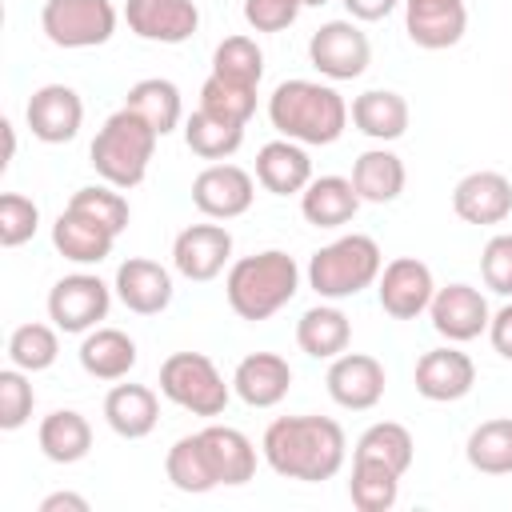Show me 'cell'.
<instances>
[{"instance_id":"obj_1","label":"cell","mask_w":512,"mask_h":512,"mask_svg":"<svg viewBox=\"0 0 512 512\" xmlns=\"http://www.w3.org/2000/svg\"><path fill=\"white\" fill-rule=\"evenodd\" d=\"M260 452L276 476L320 484L344 468L348 440L332 416H280L264 428Z\"/></svg>"},{"instance_id":"obj_2","label":"cell","mask_w":512,"mask_h":512,"mask_svg":"<svg viewBox=\"0 0 512 512\" xmlns=\"http://www.w3.org/2000/svg\"><path fill=\"white\" fill-rule=\"evenodd\" d=\"M268 120L284 140L296 144H336L348 128V104L332 84L284 80L268 96Z\"/></svg>"},{"instance_id":"obj_3","label":"cell","mask_w":512,"mask_h":512,"mask_svg":"<svg viewBox=\"0 0 512 512\" xmlns=\"http://www.w3.org/2000/svg\"><path fill=\"white\" fill-rule=\"evenodd\" d=\"M296 288H300V268L280 248H264V252L240 256L228 268V280H224L228 308L240 320H252V324L276 316L296 296Z\"/></svg>"},{"instance_id":"obj_4","label":"cell","mask_w":512,"mask_h":512,"mask_svg":"<svg viewBox=\"0 0 512 512\" xmlns=\"http://www.w3.org/2000/svg\"><path fill=\"white\" fill-rule=\"evenodd\" d=\"M156 140L160 132L136 116L132 108H120L104 120V128L96 132L88 156H92V168L104 184L112 188H136L144 184L148 176V164H152V152H156Z\"/></svg>"},{"instance_id":"obj_5","label":"cell","mask_w":512,"mask_h":512,"mask_svg":"<svg viewBox=\"0 0 512 512\" xmlns=\"http://www.w3.org/2000/svg\"><path fill=\"white\" fill-rule=\"evenodd\" d=\"M380 268H384L380 244L364 232H352V236H340L312 252L308 284L320 300H348V296L364 292L368 284H376Z\"/></svg>"},{"instance_id":"obj_6","label":"cell","mask_w":512,"mask_h":512,"mask_svg":"<svg viewBox=\"0 0 512 512\" xmlns=\"http://www.w3.org/2000/svg\"><path fill=\"white\" fill-rule=\"evenodd\" d=\"M160 396L192 416H220L232 388L204 352H172L160 364Z\"/></svg>"},{"instance_id":"obj_7","label":"cell","mask_w":512,"mask_h":512,"mask_svg":"<svg viewBox=\"0 0 512 512\" xmlns=\"http://www.w3.org/2000/svg\"><path fill=\"white\" fill-rule=\"evenodd\" d=\"M112 0H44L40 28L56 48H100L116 32Z\"/></svg>"},{"instance_id":"obj_8","label":"cell","mask_w":512,"mask_h":512,"mask_svg":"<svg viewBox=\"0 0 512 512\" xmlns=\"http://www.w3.org/2000/svg\"><path fill=\"white\" fill-rule=\"evenodd\" d=\"M108 304H112V288L92 276V272H72V276H60L48 292V320L60 328V332H92L100 328V320L108 316Z\"/></svg>"},{"instance_id":"obj_9","label":"cell","mask_w":512,"mask_h":512,"mask_svg":"<svg viewBox=\"0 0 512 512\" xmlns=\"http://www.w3.org/2000/svg\"><path fill=\"white\" fill-rule=\"evenodd\" d=\"M308 60L328 80H356L372 64V44L352 20H328L312 32Z\"/></svg>"},{"instance_id":"obj_10","label":"cell","mask_w":512,"mask_h":512,"mask_svg":"<svg viewBox=\"0 0 512 512\" xmlns=\"http://www.w3.org/2000/svg\"><path fill=\"white\" fill-rule=\"evenodd\" d=\"M376 296H380V308L392 320H416L420 312H428V304L436 296L432 268L424 260H416V256H396V260H388L380 268Z\"/></svg>"},{"instance_id":"obj_11","label":"cell","mask_w":512,"mask_h":512,"mask_svg":"<svg viewBox=\"0 0 512 512\" xmlns=\"http://www.w3.org/2000/svg\"><path fill=\"white\" fill-rule=\"evenodd\" d=\"M252 196H256V184H252V172H244L240 164H208L204 172H196L192 180V204L208 216V220H236L252 208Z\"/></svg>"},{"instance_id":"obj_12","label":"cell","mask_w":512,"mask_h":512,"mask_svg":"<svg viewBox=\"0 0 512 512\" xmlns=\"http://www.w3.org/2000/svg\"><path fill=\"white\" fill-rule=\"evenodd\" d=\"M24 120L40 144H68V140H76V132L84 124V100L68 84H44L28 96Z\"/></svg>"},{"instance_id":"obj_13","label":"cell","mask_w":512,"mask_h":512,"mask_svg":"<svg viewBox=\"0 0 512 512\" xmlns=\"http://www.w3.org/2000/svg\"><path fill=\"white\" fill-rule=\"evenodd\" d=\"M232 260V232L224 224H188L172 240V268L184 280H216Z\"/></svg>"},{"instance_id":"obj_14","label":"cell","mask_w":512,"mask_h":512,"mask_svg":"<svg viewBox=\"0 0 512 512\" xmlns=\"http://www.w3.org/2000/svg\"><path fill=\"white\" fill-rule=\"evenodd\" d=\"M428 316H432V328L448 340V344H468L476 340L480 332H488V300L480 288L472 284H448V288H436L432 304H428Z\"/></svg>"},{"instance_id":"obj_15","label":"cell","mask_w":512,"mask_h":512,"mask_svg":"<svg viewBox=\"0 0 512 512\" xmlns=\"http://www.w3.org/2000/svg\"><path fill=\"white\" fill-rule=\"evenodd\" d=\"M128 32L152 44H184L200 28V8L192 0H124Z\"/></svg>"},{"instance_id":"obj_16","label":"cell","mask_w":512,"mask_h":512,"mask_svg":"<svg viewBox=\"0 0 512 512\" xmlns=\"http://www.w3.org/2000/svg\"><path fill=\"white\" fill-rule=\"evenodd\" d=\"M328 396L348 412H368L384 396V364L368 352H340L324 376Z\"/></svg>"},{"instance_id":"obj_17","label":"cell","mask_w":512,"mask_h":512,"mask_svg":"<svg viewBox=\"0 0 512 512\" xmlns=\"http://www.w3.org/2000/svg\"><path fill=\"white\" fill-rule=\"evenodd\" d=\"M476 384V364L468 352L444 344V348H432L416 360V392L432 404H452V400H464Z\"/></svg>"},{"instance_id":"obj_18","label":"cell","mask_w":512,"mask_h":512,"mask_svg":"<svg viewBox=\"0 0 512 512\" xmlns=\"http://www.w3.org/2000/svg\"><path fill=\"white\" fill-rule=\"evenodd\" d=\"M404 4V32L416 48L440 52L460 44L468 28V8L464 0H400Z\"/></svg>"},{"instance_id":"obj_19","label":"cell","mask_w":512,"mask_h":512,"mask_svg":"<svg viewBox=\"0 0 512 512\" xmlns=\"http://www.w3.org/2000/svg\"><path fill=\"white\" fill-rule=\"evenodd\" d=\"M452 212L464 224H504L512 216V180L504 172H468L452 188Z\"/></svg>"},{"instance_id":"obj_20","label":"cell","mask_w":512,"mask_h":512,"mask_svg":"<svg viewBox=\"0 0 512 512\" xmlns=\"http://www.w3.org/2000/svg\"><path fill=\"white\" fill-rule=\"evenodd\" d=\"M116 296L136 316H160L172 304V272L148 256H128L116 268Z\"/></svg>"},{"instance_id":"obj_21","label":"cell","mask_w":512,"mask_h":512,"mask_svg":"<svg viewBox=\"0 0 512 512\" xmlns=\"http://www.w3.org/2000/svg\"><path fill=\"white\" fill-rule=\"evenodd\" d=\"M292 388V368L276 352H252L232 372V392L248 408H276Z\"/></svg>"},{"instance_id":"obj_22","label":"cell","mask_w":512,"mask_h":512,"mask_svg":"<svg viewBox=\"0 0 512 512\" xmlns=\"http://www.w3.org/2000/svg\"><path fill=\"white\" fill-rule=\"evenodd\" d=\"M256 180L272 192V196H296L312 184V160L304 152V144L296 140H268L256 152Z\"/></svg>"},{"instance_id":"obj_23","label":"cell","mask_w":512,"mask_h":512,"mask_svg":"<svg viewBox=\"0 0 512 512\" xmlns=\"http://www.w3.org/2000/svg\"><path fill=\"white\" fill-rule=\"evenodd\" d=\"M360 204L364 200L352 188V176H312V184L300 192V212L312 228H344Z\"/></svg>"},{"instance_id":"obj_24","label":"cell","mask_w":512,"mask_h":512,"mask_svg":"<svg viewBox=\"0 0 512 512\" xmlns=\"http://www.w3.org/2000/svg\"><path fill=\"white\" fill-rule=\"evenodd\" d=\"M52 244L64 260L72 264H100L112 256V244H116V232H108L100 220L76 212V208H64L52 224Z\"/></svg>"},{"instance_id":"obj_25","label":"cell","mask_w":512,"mask_h":512,"mask_svg":"<svg viewBox=\"0 0 512 512\" xmlns=\"http://www.w3.org/2000/svg\"><path fill=\"white\" fill-rule=\"evenodd\" d=\"M104 420L124 440H144L160 420V400L148 384H116L104 396Z\"/></svg>"},{"instance_id":"obj_26","label":"cell","mask_w":512,"mask_h":512,"mask_svg":"<svg viewBox=\"0 0 512 512\" xmlns=\"http://www.w3.org/2000/svg\"><path fill=\"white\" fill-rule=\"evenodd\" d=\"M200 440H204V452H208L220 484L236 488V484H248L256 476V448L240 428L208 424V428H200Z\"/></svg>"},{"instance_id":"obj_27","label":"cell","mask_w":512,"mask_h":512,"mask_svg":"<svg viewBox=\"0 0 512 512\" xmlns=\"http://www.w3.org/2000/svg\"><path fill=\"white\" fill-rule=\"evenodd\" d=\"M348 116L372 140H400L408 132V120H412L408 100L400 92H392V88H368V92H360L352 100V112Z\"/></svg>"},{"instance_id":"obj_28","label":"cell","mask_w":512,"mask_h":512,"mask_svg":"<svg viewBox=\"0 0 512 512\" xmlns=\"http://www.w3.org/2000/svg\"><path fill=\"white\" fill-rule=\"evenodd\" d=\"M348 340L352 324L336 304H316L296 320V344L312 360H336L340 352H348Z\"/></svg>"},{"instance_id":"obj_29","label":"cell","mask_w":512,"mask_h":512,"mask_svg":"<svg viewBox=\"0 0 512 512\" xmlns=\"http://www.w3.org/2000/svg\"><path fill=\"white\" fill-rule=\"evenodd\" d=\"M80 368L96 380H124L136 368V344L120 328H92L80 340Z\"/></svg>"},{"instance_id":"obj_30","label":"cell","mask_w":512,"mask_h":512,"mask_svg":"<svg viewBox=\"0 0 512 512\" xmlns=\"http://www.w3.org/2000/svg\"><path fill=\"white\" fill-rule=\"evenodd\" d=\"M404 180H408L404 160L388 148H368L352 164V188L360 192L364 204H392L404 192Z\"/></svg>"},{"instance_id":"obj_31","label":"cell","mask_w":512,"mask_h":512,"mask_svg":"<svg viewBox=\"0 0 512 512\" xmlns=\"http://www.w3.org/2000/svg\"><path fill=\"white\" fill-rule=\"evenodd\" d=\"M36 440H40V452L52 464H76L92 448V424L76 408H56V412H48L40 420Z\"/></svg>"},{"instance_id":"obj_32","label":"cell","mask_w":512,"mask_h":512,"mask_svg":"<svg viewBox=\"0 0 512 512\" xmlns=\"http://www.w3.org/2000/svg\"><path fill=\"white\" fill-rule=\"evenodd\" d=\"M124 108H132L136 116H144L160 136L176 132L180 120H184V100H180V88L164 76H148V80H136L124 96Z\"/></svg>"},{"instance_id":"obj_33","label":"cell","mask_w":512,"mask_h":512,"mask_svg":"<svg viewBox=\"0 0 512 512\" xmlns=\"http://www.w3.org/2000/svg\"><path fill=\"white\" fill-rule=\"evenodd\" d=\"M164 472H168L172 488H180V492H188V496H204V492L220 488V480H216V472H212V460H208V452H204L200 432L180 436V440L168 448Z\"/></svg>"},{"instance_id":"obj_34","label":"cell","mask_w":512,"mask_h":512,"mask_svg":"<svg viewBox=\"0 0 512 512\" xmlns=\"http://www.w3.org/2000/svg\"><path fill=\"white\" fill-rule=\"evenodd\" d=\"M412 456H416V444H412V432L396 420H380L372 428H364V436L356 440V452L352 460H372V464H384L392 468L396 476H404L412 468Z\"/></svg>"},{"instance_id":"obj_35","label":"cell","mask_w":512,"mask_h":512,"mask_svg":"<svg viewBox=\"0 0 512 512\" xmlns=\"http://www.w3.org/2000/svg\"><path fill=\"white\" fill-rule=\"evenodd\" d=\"M464 456L484 476H512V416H496L472 428Z\"/></svg>"},{"instance_id":"obj_36","label":"cell","mask_w":512,"mask_h":512,"mask_svg":"<svg viewBox=\"0 0 512 512\" xmlns=\"http://www.w3.org/2000/svg\"><path fill=\"white\" fill-rule=\"evenodd\" d=\"M184 144L200 156V160H228L240 144H244V124H232L224 116H212L204 108H196L184 120Z\"/></svg>"},{"instance_id":"obj_37","label":"cell","mask_w":512,"mask_h":512,"mask_svg":"<svg viewBox=\"0 0 512 512\" xmlns=\"http://www.w3.org/2000/svg\"><path fill=\"white\" fill-rule=\"evenodd\" d=\"M352 508L360 512H388L400 496V476L384 464L372 460H352V480H348Z\"/></svg>"},{"instance_id":"obj_38","label":"cell","mask_w":512,"mask_h":512,"mask_svg":"<svg viewBox=\"0 0 512 512\" xmlns=\"http://www.w3.org/2000/svg\"><path fill=\"white\" fill-rule=\"evenodd\" d=\"M212 76H224L232 84H248V88H260V76H264V52L252 36H228L216 44L212 52Z\"/></svg>"},{"instance_id":"obj_39","label":"cell","mask_w":512,"mask_h":512,"mask_svg":"<svg viewBox=\"0 0 512 512\" xmlns=\"http://www.w3.org/2000/svg\"><path fill=\"white\" fill-rule=\"evenodd\" d=\"M56 356H60L56 328L36 324V320H32V324L12 328V336H8V360H12L16 368H24L28 376H32V372L52 368V364H56Z\"/></svg>"},{"instance_id":"obj_40","label":"cell","mask_w":512,"mask_h":512,"mask_svg":"<svg viewBox=\"0 0 512 512\" xmlns=\"http://www.w3.org/2000/svg\"><path fill=\"white\" fill-rule=\"evenodd\" d=\"M200 108L212 116H224L232 124H248L256 112V88L248 84H232L224 76H208L200 88Z\"/></svg>"},{"instance_id":"obj_41","label":"cell","mask_w":512,"mask_h":512,"mask_svg":"<svg viewBox=\"0 0 512 512\" xmlns=\"http://www.w3.org/2000/svg\"><path fill=\"white\" fill-rule=\"evenodd\" d=\"M68 208H76V212L100 220V224H104L108 232H116V236H120V232L128 228V220H132L128 200H124L120 188H112V184H88V188H76L72 200H68Z\"/></svg>"},{"instance_id":"obj_42","label":"cell","mask_w":512,"mask_h":512,"mask_svg":"<svg viewBox=\"0 0 512 512\" xmlns=\"http://www.w3.org/2000/svg\"><path fill=\"white\" fill-rule=\"evenodd\" d=\"M32 404H36V392L28 384V372L24 368H4L0 372V428L4 432H16L28 424L32 416Z\"/></svg>"},{"instance_id":"obj_43","label":"cell","mask_w":512,"mask_h":512,"mask_svg":"<svg viewBox=\"0 0 512 512\" xmlns=\"http://www.w3.org/2000/svg\"><path fill=\"white\" fill-rule=\"evenodd\" d=\"M36 224H40V208L20 196V192H4L0 196V244L4 248H20L36 236Z\"/></svg>"},{"instance_id":"obj_44","label":"cell","mask_w":512,"mask_h":512,"mask_svg":"<svg viewBox=\"0 0 512 512\" xmlns=\"http://www.w3.org/2000/svg\"><path fill=\"white\" fill-rule=\"evenodd\" d=\"M480 276L496 296H512V232H500L480 252Z\"/></svg>"},{"instance_id":"obj_45","label":"cell","mask_w":512,"mask_h":512,"mask_svg":"<svg viewBox=\"0 0 512 512\" xmlns=\"http://www.w3.org/2000/svg\"><path fill=\"white\" fill-rule=\"evenodd\" d=\"M300 0H244V20L256 32H284L300 16Z\"/></svg>"},{"instance_id":"obj_46","label":"cell","mask_w":512,"mask_h":512,"mask_svg":"<svg viewBox=\"0 0 512 512\" xmlns=\"http://www.w3.org/2000/svg\"><path fill=\"white\" fill-rule=\"evenodd\" d=\"M488 340H492V348H496L504 360H512V304H504V308L492 312V320H488Z\"/></svg>"},{"instance_id":"obj_47","label":"cell","mask_w":512,"mask_h":512,"mask_svg":"<svg viewBox=\"0 0 512 512\" xmlns=\"http://www.w3.org/2000/svg\"><path fill=\"white\" fill-rule=\"evenodd\" d=\"M400 0H344V8H348V16L352 20H384L392 8H396Z\"/></svg>"},{"instance_id":"obj_48","label":"cell","mask_w":512,"mask_h":512,"mask_svg":"<svg viewBox=\"0 0 512 512\" xmlns=\"http://www.w3.org/2000/svg\"><path fill=\"white\" fill-rule=\"evenodd\" d=\"M60 508H72V512H88V500L76 496V492H52L40 500V512H60Z\"/></svg>"},{"instance_id":"obj_49","label":"cell","mask_w":512,"mask_h":512,"mask_svg":"<svg viewBox=\"0 0 512 512\" xmlns=\"http://www.w3.org/2000/svg\"><path fill=\"white\" fill-rule=\"evenodd\" d=\"M304 8H320V4H328V0H300Z\"/></svg>"}]
</instances>
